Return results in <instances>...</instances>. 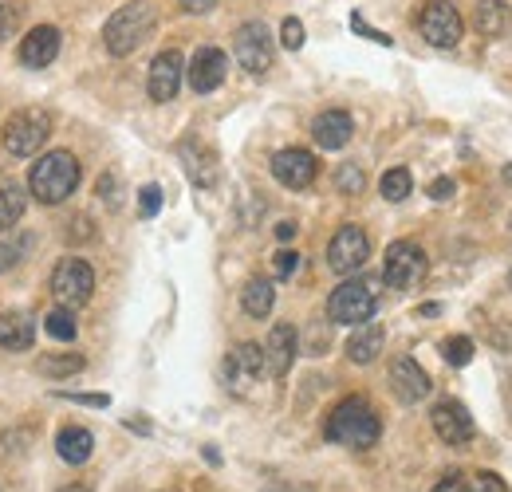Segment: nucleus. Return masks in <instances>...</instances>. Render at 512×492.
Listing matches in <instances>:
<instances>
[{"mask_svg":"<svg viewBox=\"0 0 512 492\" xmlns=\"http://www.w3.org/2000/svg\"><path fill=\"white\" fill-rule=\"evenodd\" d=\"M379 433H383V422H379L375 406L359 394L343 398L327 418V441L347 445V449H371L379 441Z\"/></svg>","mask_w":512,"mask_h":492,"instance_id":"f257e3e1","label":"nucleus"},{"mask_svg":"<svg viewBox=\"0 0 512 492\" xmlns=\"http://www.w3.org/2000/svg\"><path fill=\"white\" fill-rule=\"evenodd\" d=\"M75 185H79V162L67 150L44 154L28 174V189L36 193L40 205H60L75 193Z\"/></svg>","mask_w":512,"mask_h":492,"instance_id":"f03ea898","label":"nucleus"},{"mask_svg":"<svg viewBox=\"0 0 512 492\" xmlns=\"http://www.w3.org/2000/svg\"><path fill=\"white\" fill-rule=\"evenodd\" d=\"M154 24H158L154 4H150V0H130V4H123V8L107 20L103 44H107L111 56H130V52L154 32Z\"/></svg>","mask_w":512,"mask_h":492,"instance_id":"7ed1b4c3","label":"nucleus"},{"mask_svg":"<svg viewBox=\"0 0 512 492\" xmlns=\"http://www.w3.org/2000/svg\"><path fill=\"white\" fill-rule=\"evenodd\" d=\"M48 134H52L48 111L28 107V111H16V115L8 119L4 134H0V142H4V150H8L12 158H32V154L48 142Z\"/></svg>","mask_w":512,"mask_h":492,"instance_id":"20e7f679","label":"nucleus"},{"mask_svg":"<svg viewBox=\"0 0 512 492\" xmlns=\"http://www.w3.org/2000/svg\"><path fill=\"white\" fill-rule=\"evenodd\" d=\"M375 308H379V296H375V288H371L367 280H347V284H339V288L331 292V300H327L331 323H351V327L371 323Z\"/></svg>","mask_w":512,"mask_h":492,"instance_id":"39448f33","label":"nucleus"},{"mask_svg":"<svg viewBox=\"0 0 512 492\" xmlns=\"http://www.w3.org/2000/svg\"><path fill=\"white\" fill-rule=\"evenodd\" d=\"M91 292H95L91 264L79 260V256H64L56 264V272H52V296H56V304L60 308H79V304L91 300Z\"/></svg>","mask_w":512,"mask_h":492,"instance_id":"423d86ee","label":"nucleus"},{"mask_svg":"<svg viewBox=\"0 0 512 492\" xmlns=\"http://www.w3.org/2000/svg\"><path fill=\"white\" fill-rule=\"evenodd\" d=\"M426 268H430V260H426L422 248L414 245V241H398V245H390V252H386L383 276L390 288L410 292V288H418L426 280Z\"/></svg>","mask_w":512,"mask_h":492,"instance_id":"0eeeda50","label":"nucleus"},{"mask_svg":"<svg viewBox=\"0 0 512 492\" xmlns=\"http://www.w3.org/2000/svg\"><path fill=\"white\" fill-rule=\"evenodd\" d=\"M418 32L434 44V48H453L461 40V12L449 0H430L418 12Z\"/></svg>","mask_w":512,"mask_h":492,"instance_id":"6e6552de","label":"nucleus"},{"mask_svg":"<svg viewBox=\"0 0 512 492\" xmlns=\"http://www.w3.org/2000/svg\"><path fill=\"white\" fill-rule=\"evenodd\" d=\"M233 52H237V63L245 67V71H253V75H264L268 67H272V32L260 24V20H249V24H241L237 28V44H233Z\"/></svg>","mask_w":512,"mask_h":492,"instance_id":"1a4fd4ad","label":"nucleus"},{"mask_svg":"<svg viewBox=\"0 0 512 492\" xmlns=\"http://www.w3.org/2000/svg\"><path fill=\"white\" fill-rule=\"evenodd\" d=\"M367 256H371V241H367V233L355 229V225H343V229L331 237V245H327V264H331L335 272H343V276L355 272V268H363Z\"/></svg>","mask_w":512,"mask_h":492,"instance_id":"9d476101","label":"nucleus"},{"mask_svg":"<svg viewBox=\"0 0 512 492\" xmlns=\"http://www.w3.org/2000/svg\"><path fill=\"white\" fill-rule=\"evenodd\" d=\"M182 75H186V60L182 52H162L158 60L150 63V79H146V91L154 103H170L178 91H182Z\"/></svg>","mask_w":512,"mask_h":492,"instance_id":"9b49d317","label":"nucleus"},{"mask_svg":"<svg viewBox=\"0 0 512 492\" xmlns=\"http://www.w3.org/2000/svg\"><path fill=\"white\" fill-rule=\"evenodd\" d=\"M272 174H276V182L288 185V189H308V185L316 182L320 166H316V158L308 150H280L272 158Z\"/></svg>","mask_w":512,"mask_h":492,"instance_id":"f8f14e48","label":"nucleus"},{"mask_svg":"<svg viewBox=\"0 0 512 492\" xmlns=\"http://www.w3.org/2000/svg\"><path fill=\"white\" fill-rule=\"evenodd\" d=\"M390 390L402 398V402H422L430 394V374L418 367L410 355H398L390 363Z\"/></svg>","mask_w":512,"mask_h":492,"instance_id":"ddd939ff","label":"nucleus"},{"mask_svg":"<svg viewBox=\"0 0 512 492\" xmlns=\"http://www.w3.org/2000/svg\"><path fill=\"white\" fill-rule=\"evenodd\" d=\"M430 422H434V433L446 445H469L473 441V418L465 414L461 402H438L434 414H430Z\"/></svg>","mask_w":512,"mask_h":492,"instance_id":"4468645a","label":"nucleus"},{"mask_svg":"<svg viewBox=\"0 0 512 492\" xmlns=\"http://www.w3.org/2000/svg\"><path fill=\"white\" fill-rule=\"evenodd\" d=\"M225 67H229V60H225L221 48H201L190 63V87L197 91V95L217 91V87L225 83Z\"/></svg>","mask_w":512,"mask_h":492,"instance_id":"2eb2a0df","label":"nucleus"},{"mask_svg":"<svg viewBox=\"0 0 512 492\" xmlns=\"http://www.w3.org/2000/svg\"><path fill=\"white\" fill-rule=\"evenodd\" d=\"M56 56H60V28H52V24L32 28L20 44V63L24 67H48V63H56Z\"/></svg>","mask_w":512,"mask_h":492,"instance_id":"dca6fc26","label":"nucleus"},{"mask_svg":"<svg viewBox=\"0 0 512 492\" xmlns=\"http://www.w3.org/2000/svg\"><path fill=\"white\" fill-rule=\"evenodd\" d=\"M296 347H300L296 327H292V323H276V327H272V335H268V343H264L268 370H272V374H288L292 363H296Z\"/></svg>","mask_w":512,"mask_h":492,"instance_id":"f3484780","label":"nucleus"},{"mask_svg":"<svg viewBox=\"0 0 512 492\" xmlns=\"http://www.w3.org/2000/svg\"><path fill=\"white\" fill-rule=\"evenodd\" d=\"M312 134H316V142L323 150H343L351 142V134H355V123H351L347 111H323L312 123Z\"/></svg>","mask_w":512,"mask_h":492,"instance_id":"a211bd4d","label":"nucleus"},{"mask_svg":"<svg viewBox=\"0 0 512 492\" xmlns=\"http://www.w3.org/2000/svg\"><path fill=\"white\" fill-rule=\"evenodd\" d=\"M268 367V359H264V347L260 343H241V347H233V355L225 359V374H229V382H253L260 378Z\"/></svg>","mask_w":512,"mask_h":492,"instance_id":"6ab92c4d","label":"nucleus"},{"mask_svg":"<svg viewBox=\"0 0 512 492\" xmlns=\"http://www.w3.org/2000/svg\"><path fill=\"white\" fill-rule=\"evenodd\" d=\"M36 343V323L24 311H4L0 315V347L4 351H28Z\"/></svg>","mask_w":512,"mask_h":492,"instance_id":"aec40b11","label":"nucleus"},{"mask_svg":"<svg viewBox=\"0 0 512 492\" xmlns=\"http://www.w3.org/2000/svg\"><path fill=\"white\" fill-rule=\"evenodd\" d=\"M383 327L379 323H359V331L347 339V359L351 363H359V367H367V363H375L379 359V351H383Z\"/></svg>","mask_w":512,"mask_h":492,"instance_id":"412c9836","label":"nucleus"},{"mask_svg":"<svg viewBox=\"0 0 512 492\" xmlns=\"http://www.w3.org/2000/svg\"><path fill=\"white\" fill-rule=\"evenodd\" d=\"M91 449H95V437L83 426H64L60 437H56V453L64 457L67 465H83L91 457Z\"/></svg>","mask_w":512,"mask_h":492,"instance_id":"4be33fe9","label":"nucleus"},{"mask_svg":"<svg viewBox=\"0 0 512 492\" xmlns=\"http://www.w3.org/2000/svg\"><path fill=\"white\" fill-rule=\"evenodd\" d=\"M182 162H186V170H190V182L193 185H209L217 182V162H213V154L209 150H201L197 142H182Z\"/></svg>","mask_w":512,"mask_h":492,"instance_id":"5701e85b","label":"nucleus"},{"mask_svg":"<svg viewBox=\"0 0 512 492\" xmlns=\"http://www.w3.org/2000/svg\"><path fill=\"white\" fill-rule=\"evenodd\" d=\"M272 304H276V288H272V280L253 276V280L245 284V292H241V308H245V315L264 319V315L272 311Z\"/></svg>","mask_w":512,"mask_h":492,"instance_id":"b1692460","label":"nucleus"},{"mask_svg":"<svg viewBox=\"0 0 512 492\" xmlns=\"http://www.w3.org/2000/svg\"><path fill=\"white\" fill-rule=\"evenodd\" d=\"M24 205H28V193L16 182L0 185V229H12L20 217H24Z\"/></svg>","mask_w":512,"mask_h":492,"instance_id":"393cba45","label":"nucleus"},{"mask_svg":"<svg viewBox=\"0 0 512 492\" xmlns=\"http://www.w3.org/2000/svg\"><path fill=\"white\" fill-rule=\"evenodd\" d=\"M477 28H481L485 36H501V32L509 28V8H505L501 0H481V4H477Z\"/></svg>","mask_w":512,"mask_h":492,"instance_id":"a878e982","label":"nucleus"},{"mask_svg":"<svg viewBox=\"0 0 512 492\" xmlns=\"http://www.w3.org/2000/svg\"><path fill=\"white\" fill-rule=\"evenodd\" d=\"M44 327H48V335H52V339H60V343H71V339L79 335V323H75V315H71V308L48 311Z\"/></svg>","mask_w":512,"mask_h":492,"instance_id":"bb28decb","label":"nucleus"},{"mask_svg":"<svg viewBox=\"0 0 512 492\" xmlns=\"http://www.w3.org/2000/svg\"><path fill=\"white\" fill-rule=\"evenodd\" d=\"M379 189H383L386 201H406L410 197V189H414V178H410V170H386L383 182H379Z\"/></svg>","mask_w":512,"mask_h":492,"instance_id":"cd10ccee","label":"nucleus"},{"mask_svg":"<svg viewBox=\"0 0 512 492\" xmlns=\"http://www.w3.org/2000/svg\"><path fill=\"white\" fill-rule=\"evenodd\" d=\"M36 370L48 374V378H67V374H79L83 370V359L79 355H44Z\"/></svg>","mask_w":512,"mask_h":492,"instance_id":"c85d7f7f","label":"nucleus"},{"mask_svg":"<svg viewBox=\"0 0 512 492\" xmlns=\"http://www.w3.org/2000/svg\"><path fill=\"white\" fill-rule=\"evenodd\" d=\"M442 359H446L449 367H465L469 359H473V339H465V335H453L442 343Z\"/></svg>","mask_w":512,"mask_h":492,"instance_id":"c756f323","label":"nucleus"},{"mask_svg":"<svg viewBox=\"0 0 512 492\" xmlns=\"http://www.w3.org/2000/svg\"><path fill=\"white\" fill-rule=\"evenodd\" d=\"M280 44H284L288 52H300V48H304V24H300L296 16H288V20L280 24Z\"/></svg>","mask_w":512,"mask_h":492,"instance_id":"7c9ffc66","label":"nucleus"},{"mask_svg":"<svg viewBox=\"0 0 512 492\" xmlns=\"http://www.w3.org/2000/svg\"><path fill=\"white\" fill-rule=\"evenodd\" d=\"M335 185L343 189V193H363V185H367V178H363V170L359 166H339V174H335Z\"/></svg>","mask_w":512,"mask_h":492,"instance_id":"2f4dec72","label":"nucleus"},{"mask_svg":"<svg viewBox=\"0 0 512 492\" xmlns=\"http://www.w3.org/2000/svg\"><path fill=\"white\" fill-rule=\"evenodd\" d=\"M465 492H509V489H505V481H501L497 473H485V469H481V473H473V477L465 481Z\"/></svg>","mask_w":512,"mask_h":492,"instance_id":"473e14b6","label":"nucleus"},{"mask_svg":"<svg viewBox=\"0 0 512 492\" xmlns=\"http://www.w3.org/2000/svg\"><path fill=\"white\" fill-rule=\"evenodd\" d=\"M158 209H162V189L158 185H142L138 189V213L142 217H158Z\"/></svg>","mask_w":512,"mask_h":492,"instance_id":"72a5a7b5","label":"nucleus"},{"mask_svg":"<svg viewBox=\"0 0 512 492\" xmlns=\"http://www.w3.org/2000/svg\"><path fill=\"white\" fill-rule=\"evenodd\" d=\"M20 16H24V8H20V4H0V40H4V36H12V32L20 28Z\"/></svg>","mask_w":512,"mask_h":492,"instance_id":"f704fd0d","label":"nucleus"},{"mask_svg":"<svg viewBox=\"0 0 512 492\" xmlns=\"http://www.w3.org/2000/svg\"><path fill=\"white\" fill-rule=\"evenodd\" d=\"M296 268H300V252H292V248H280V252H276V276H280V280H288Z\"/></svg>","mask_w":512,"mask_h":492,"instance_id":"c9c22d12","label":"nucleus"},{"mask_svg":"<svg viewBox=\"0 0 512 492\" xmlns=\"http://www.w3.org/2000/svg\"><path fill=\"white\" fill-rule=\"evenodd\" d=\"M20 264V248L16 245H0V272H12Z\"/></svg>","mask_w":512,"mask_h":492,"instance_id":"e433bc0d","label":"nucleus"},{"mask_svg":"<svg viewBox=\"0 0 512 492\" xmlns=\"http://www.w3.org/2000/svg\"><path fill=\"white\" fill-rule=\"evenodd\" d=\"M453 189H457L453 178H438V182L430 185V197H434V201H449V197H453Z\"/></svg>","mask_w":512,"mask_h":492,"instance_id":"4c0bfd02","label":"nucleus"},{"mask_svg":"<svg viewBox=\"0 0 512 492\" xmlns=\"http://www.w3.org/2000/svg\"><path fill=\"white\" fill-rule=\"evenodd\" d=\"M430 492H465V477H461V473H449L446 481H438Z\"/></svg>","mask_w":512,"mask_h":492,"instance_id":"58836bf2","label":"nucleus"},{"mask_svg":"<svg viewBox=\"0 0 512 492\" xmlns=\"http://www.w3.org/2000/svg\"><path fill=\"white\" fill-rule=\"evenodd\" d=\"M67 402H83V406H107V394H64Z\"/></svg>","mask_w":512,"mask_h":492,"instance_id":"ea45409f","label":"nucleus"},{"mask_svg":"<svg viewBox=\"0 0 512 492\" xmlns=\"http://www.w3.org/2000/svg\"><path fill=\"white\" fill-rule=\"evenodd\" d=\"M182 4V12H193V16H201V12H209L217 0H178Z\"/></svg>","mask_w":512,"mask_h":492,"instance_id":"a19ab883","label":"nucleus"},{"mask_svg":"<svg viewBox=\"0 0 512 492\" xmlns=\"http://www.w3.org/2000/svg\"><path fill=\"white\" fill-rule=\"evenodd\" d=\"M276 237H280V241H292V237H296V225H292V221H280V225H276Z\"/></svg>","mask_w":512,"mask_h":492,"instance_id":"79ce46f5","label":"nucleus"},{"mask_svg":"<svg viewBox=\"0 0 512 492\" xmlns=\"http://www.w3.org/2000/svg\"><path fill=\"white\" fill-rule=\"evenodd\" d=\"M438 311H442L438 304H426V308H418V315H426V319H430V315H438Z\"/></svg>","mask_w":512,"mask_h":492,"instance_id":"37998d69","label":"nucleus"},{"mask_svg":"<svg viewBox=\"0 0 512 492\" xmlns=\"http://www.w3.org/2000/svg\"><path fill=\"white\" fill-rule=\"evenodd\" d=\"M60 492H87V489H79V485H67V489H60Z\"/></svg>","mask_w":512,"mask_h":492,"instance_id":"c03bdc74","label":"nucleus"},{"mask_svg":"<svg viewBox=\"0 0 512 492\" xmlns=\"http://www.w3.org/2000/svg\"><path fill=\"white\" fill-rule=\"evenodd\" d=\"M509 284H512V268H509Z\"/></svg>","mask_w":512,"mask_h":492,"instance_id":"a18cd8bd","label":"nucleus"}]
</instances>
